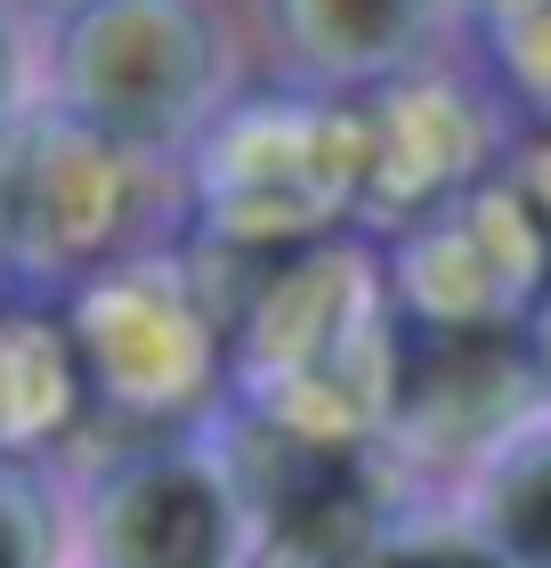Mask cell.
Returning a JSON list of instances; mask_svg holds the SVG:
<instances>
[{
  "mask_svg": "<svg viewBox=\"0 0 551 568\" xmlns=\"http://www.w3.org/2000/svg\"><path fill=\"white\" fill-rule=\"evenodd\" d=\"M41 552H49V511L17 463H0V568H41Z\"/></svg>",
  "mask_w": 551,
  "mask_h": 568,
  "instance_id": "7c38bea8",
  "label": "cell"
},
{
  "mask_svg": "<svg viewBox=\"0 0 551 568\" xmlns=\"http://www.w3.org/2000/svg\"><path fill=\"white\" fill-rule=\"evenodd\" d=\"M24 114V49H17V24L0 9V131Z\"/></svg>",
  "mask_w": 551,
  "mask_h": 568,
  "instance_id": "5bb4252c",
  "label": "cell"
},
{
  "mask_svg": "<svg viewBox=\"0 0 551 568\" xmlns=\"http://www.w3.org/2000/svg\"><path fill=\"white\" fill-rule=\"evenodd\" d=\"M519 398V357L503 333H430V349L398 357V415L422 438H487Z\"/></svg>",
  "mask_w": 551,
  "mask_h": 568,
  "instance_id": "9c48e42d",
  "label": "cell"
},
{
  "mask_svg": "<svg viewBox=\"0 0 551 568\" xmlns=\"http://www.w3.org/2000/svg\"><path fill=\"white\" fill-rule=\"evenodd\" d=\"M487 520H494V552L511 568H551V447H528L503 463Z\"/></svg>",
  "mask_w": 551,
  "mask_h": 568,
  "instance_id": "8fae6325",
  "label": "cell"
},
{
  "mask_svg": "<svg viewBox=\"0 0 551 568\" xmlns=\"http://www.w3.org/2000/svg\"><path fill=\"white\" fill-rule=\"evenodd\" d=\"M519 195H455L430 220L406 227L398 244V284L430 317V333H494V317L528 293V261H519Z\"/></svg>",
  "mask_w": 551,
  "mask_h": 568,
  "instance_id": "8992f818",
  "label": "cell"
},
{
  "mask_svg": "<svg viewBox=\"0 0 551 568\" xmlns=\"http://www.w3.org/2000/svg\"><path fill=\"white\" fill-rule=\"evenodd\" d=\"M535 349H543V374H551V301H543V325H535Z\"/></svg>",
  "mask_w": 551,
  "mask_h": 568,
  "instance_id": "2e32d148",
  "label": "cell"
},
{
  "mask_svg": "<svg viewBox=\"0 0 551 568\" xmlns=\"http://www.w3.org/2000/svg\"><path fill=\"white\" fill-rule=\"evenodd\" d=\"M365 203L357 212L374 220H430L438 203L462 195V171H470V106L438 73H406L365 98Z\"/></svg>",
  "mask_w": 551,
  "mask_h": 568,
  "instance_id": "ba28073f",
  "label": "cell"
},
{
  "mask_svg": "<svg viewBox=\"0 0 551 568\" xmlns=\"http://www.w3.org/2000/svg\"><path fill=\"white\" fill-rule=\"evenodd\" d=\"M65 333L82 357L90 406H114L130 423L187 415L220 374V325L195 276L178 268H98L73 293Z\"/></svg>",
  "mask_w": 551,
  "mask_h": 568,
  "instance_id": "277c9868",
  "label": "cell"
},
{
  "mask_svg": "<svg viewBox=\"0 0 551 568\" xmlns=\"http://www.w3.org/2000/svg\"><path fill=\"white\" fill-rule=\"evenodd\" d=\"M139 203V154L65 106H24L0 131V261L24 276L98 268Z\"/></svg>",
  "mask_w": 551,
  "mask_h": 568,
  "instance_id": "3957f363",
  "label": "cell"
},
{
  "mask_svg": "<svg viewBox=\"0 0 551 568\" xmlns=\"http://www.w3.org/2000/svg\"><path fill=\"white\" fill-rule=\"evenodd\" d=\"M455 0H268L276 58L300 90L349 98V90H389L430 58Z\"/></svg>",
  "mask_w": 551,
  "mask_h": 568,
  "instance_id": "52a82bcc",
  "label": "cell"
},
{
  "mask_svg": "<svg viewBox=\"0 0 551 568\" xmlns=\"http://www.w3.org/2000/svg\"><path fill=\"white\" fill-rule=\"evenodd\" d=\"M203 212L235 252H308L340 212L365 203V114L325 90H284L203 131Z\"/></svg>",
  "mask_w": 551,
  "mask_h": 568,
  "instance_id": "7a4b0ae2",
  "label": "cell"
},
{
  "mask_svg": "<svg viewBox=\"0 0 551 568\" xmlns=\"http://www.w3.org/2000/svg\"><path fill=\"white\" fill-rule=\"evenodd\" d=\"M455 9H479V17H528V9H543V0H455Z\"/></svg>",
  "mask_w": 551,
  "mask_h": 568,
  "instance_id": "9a60e30c",
  "label": "cell"
},
{
  "mask_svg": "<svg viewBox=\"0 0 551 568\" xmlns=\"http://www.w3.org/2000/svg\"><path fill=\"white\" fill-rule=\"evenodd\" d=\"M227 98L212 0H73L58 17V106L130 154L203 139Z\"/></svg>",
  "mask_w": 551,
  "mask_h": 568,
  "instance_id": "6da1fadb",
  "label": "cell"
},
{
  "mask_svg": "<svg viewBox=\"0 0 551 568\" xmlns=\"http://www.w3.org/2000/svg\"><path fill=\"white\" fill-rule=\"evenodd\" d=\"M90 382L65 317H0V463L82 423Z\"/></svg>",
  "mask_w": 551,
  "mask_h": 568,
  "instance_id": "30bf717a",
  "label": "cell"
},
{
  "mask_svg": "<svg viewBox=\"0 0 551 568\" xmlns=\"http://www.w3.org/2000/svg\"><path fill=\"white\" fill-rule=\"evenodd\" d=\"M98 568H235L244 552V479L212 455H139L98 496Z\"/></svg>",
  "mask_w": 551,
  "mask_h": 568,
  "instance_id": "5b68a950",
  "label": "cell"
},
{
  "mask_svg": "<svg viewBox=\"0 0 551 568\" xmlns=\"http://www.w3.org/2000/svg\"><path fill=\"white\" fill-rule=\"evenodd\" d=\"M49 9H58V17H65V9H73V0H49Z\"/></svg>",
  "mask_w": 551,
  "mask_h": 568,
  "instance_id": "e0dca14e",
  "label": "cell"
},
{
  "mask_svg": "<svg viewBox=\"0 0 551 568\" xmlns=\"http://www.w3.org/2000/svg\"><path fill=\"white\" fill-rule=\"evenodd\" d=\"M374 568H511L494 545H470V536H414V545H381Z\"/></svg>",
  "mask_w": 551,
  "mask_h": 568,
  "instance_id": "4fadbf2b",
  "label": "cell"
}]
</instances>
